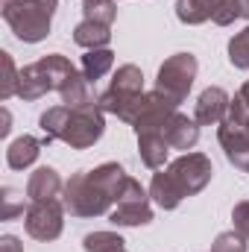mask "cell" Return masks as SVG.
I'll list each match as a JSON object with an SVG mask.
<instances>
[{
  "mask_svg": "<svg viewBox=\"0 0 249 252\" xmlns=\"http://www.w3.org/2000/svg\"><path fill=\"white\" fill-rule=\"evenodd\" d=\"M126 185V170L118 161H106L94 170H79L64 182V211L70 217H100L109 214Z\"/></svg>",
  "mask_w": 249,
  "mask_h": 252,
  "instance_id": "6da1fadb",
  "label": "cell"
},
{
  "mask_svg": "<svg viewBox=\"0 0 249 252\" xmlns=\"http://www.w3.org/2000/svg\"><path fill=\"white\" fill-rule=\"evenodd\" d=\"M211 176H214V164L205 153H185L173 164H167L164 170L153 173L150 196L158 208L173 211L182 205V199L205 188L211 182Z\"/></svg>",
  "mask_w": 249,
  "mask_h": 252,
  "instance_id": "7a4b0ae2",
  "label": "cell"
},
{
  "mask_svg": "<svg viewBox=\"0 0 249 252\" xmlns=\"http://www.w3.org/2000/svg\"><path fill=\"white\" fill-rule=\"evenodd\" d=\"M41 132H44V144H53V141H62L70 150H88L94 147L103 132H106V112L100 109V103H91V106H79V109H70V106H53L41 115Z\"/></svg>",
  "mask_w": 249,
  "mask_h": 252,
  "instance_id": "3957f363",
  "label": "cell"
},
{
  "mask_svg": "<svg viewBox=\"0 0 249 252\" xmlns=\"http://www.w3.org/2000/svg\"><path fill=\"white\" fill-rule=\"evenodd\" d=\"M144 73L138 64H121L112 76V85L100 94V109L106 115L121 118L124 124L135 126L141 109H144Z\"/></svg>",
  "mask_w": 249,
  "mask_h": 252,
  "instance_id": "277c9868",
  "label": "cell"
},
{
  "mask_svg": "<svg viewBox=\"0 0 249 252\" xmlns=\"http://www.w3.org/2000/svg\"><path fill=\"white\" fill-rule=\"evenodd\" d=\"M59 0H3V21L24 44H38L50 35Z\"/></svg>",
  "mask_w": 249,
  "mask_h": 252,
  "instance_id": "5b68a950",
  "label": "cell"
},
{
  "mask_svg": "<svg viewBox=\"0 0 249 252\" xmlns=\"http://www.w3.org/2000/svg\"><path fill=\"white\" fill-rule=\"evenodd\" d=\"M73 73H76V67H73L70 59L62 56V53L41 56L38 62L27 64V67L21 70L18 97H21V100H27V103L41 100V97H44V94H50V91H62Z\"/></svg>",
  "mask_w": 249,
  "mask_h": 252,
  "instance_id": "8992f818",
  "label": "cell"
},
{
  "mask_svg": "<svg viewBox=\"0 0 249 252\" xmlns=\"http://www.w3.org/2000/svg\"><path fill=\"white\" fill-rule=\"evenodd\" d=\"M217 141H220L229 164L249 170V106L238 94L229 103V112H226L223 124L217 126Z\"/></svg>",
  "mask_w": 249,
  "mask_h": 252,
  "instance_id": "52a82bcc",
  "label": "cell"
},
{
  "mask_svg": "<svg viewBox=\"0 0 249 252\" xmlns=\"http://www.w3.org/2000/svg\"><path fill=\"white\" fill-rule=\"evenodd\" d=\"M196 70H199V64H196V56L193 53H176V56L164 59V64L158 67L156 91L164 94L173 106L185 103L187 91H190V85L196 79Z\"/></svg>",
  "mask_w": 249,
  "mask_h": 252,
  "instance_id": "ba28073f",
  "label": "cell"
},
{
  "mask_svg": "<svg viewBox=\"0 0 249 252\" xmlns=\"http://www.w3.org/2000/svg\"><path fill=\"white\" fill-rule=\"evenodd\" d=\"M150 193L141 188L138 179L126 176V185L115 202V208L109 211V220L115 226H147L153 220V205H150Z\"/></svg>",
  "mask_w": 249,
  "mask_h": 252,
  "instance_id": "9c48e42d",
  "label": "cell"
},
{
  "mask_svg": "<svg viewBox=\"0 0 249 252\" xmlns=\"http://www.w3.org/2000/svg\"><path fill=\"white\" fill-rule=\"evenodd\" d=\"M24 226L27 235L35 241H56L64 229V202L62 199H50V202H30L24 211Z\"/></svg>",
  "mask_w": 249,
  "mask_h": 252,
  "instance_id": "30bf717a",
  "label": "cell"
},
{
  "mask_svg": "<svg viewBox=\"0 0 249 252\" xmlns=\"http://www.w3.org/2000/svg\"><path fill=\"white\" fill-rule=\"evenodd\" d=\"M229 103H232V97L220 85H211L199 94L196 109H193V121L199 126H220L226 112H229Z\"/></svg>",
  "mask_w": 249,
  "mask_h": 252,
  "instance_id": "8fae6325",
  "label": "cell"
},
{
  "mask_svg": "<svg viewBox=\"0 0 249 252\" xmlns=\"http://www.w3.org/2000/svg\"><path fill=\"white\" fill-rule=\"evenodd\" d=\"M161 135L167 138V144H170V150H190V147H196V141H199V124L196 121H190L187 115H182L179 109L161 124Z\"/></svg>",
  "mask_w": 249,
  "mask_h": 252,
  "instance_id": "7c38bea8",
  "label": "cell"
},
{
  "mask_svg": "<svg viewBox=\"0 0 249 252\" xmlns=\"http://www.w3.org/2000/svg\"><path fill=\"white\" fill-rule=\"evenodd\" d=\"M138 135V153H141V161L150 167V170H161L167 156H170V144L167 138L161 135V129H141L135 132Z\"/></svg>",
  "mask_w": 249,
  "mask_h": 252,
  "instance_id": "4fadbf2b",
  "label": "cell"
},
{
  "mask_svg": "<svg viewBox=\"0 0 249 252\" xmlns=\"http://www.w3.org/2000/svg\"><path fill=\"white\" fill-rule=\"evenodd\" d=\"M62 193H64V182L53 167H38V170L30 176V182H27V196H30V202L62 199Z\"/></svg>",
  "mask_w": 249,
  "mask_h": 252,
  "instance_id": "5bb4252c",
  "label": "cell"
},
{
  "mask_svg": "<svg viewBox=\"0 0 249 252\" xmlns=\"http://www.w3.org/2000/svg\"><path fill=\"white\" fill-rule=\"evenodd\" d=\"M73 41L85 50H103L112 41V24L106 21H94V18H82L73 30Z\"/></svg>",
  "mask_w": 249,
  "mask_h": 252,
  "instance_id": "9a60e30c",
  "label": "cell"
},
{
  "mask_svg": "<svg viewBox=\"0 0 249 252\" xmlns=\"http://www.w3.org/2000/svg\"><path fill=\"white\" fill-rule=\"evenodd\" d=\"M41 147H44V141H38V138H32V135H21V138H15V141L9 144V150H6V164H9L12 170H27V167L38 158Z\"/></svg>",
  "mask_w": 249,
  "mask_h": 252,
  "instance_id": "2e32d148",
  "label": "cell"
},
{
  "mask_svg": "<svg viewBox=\"0 0 249 252\" xmlns=\"http://www.w3.org/2000/svg\"><path fill=\"white\" fill-rule=\"evenodd\" d=\"M59 94H62V106H70V109H79V106H91V103H97V100H100V97L94 94L91 82L82 76V70H76V73L67 79V85H64Z\"/></svg>",
  "mask_w": 249,
  "mask_h": 252,
  "instance_id": "e0dca14e",
  "label": "cell"
},
{
  "mask_svg": "<svg viewBox=\"0 0 249 252\" xmlns=\"http://www.w3.org/2000/svg\"><path fill=\"white\" fill-rule=\"evenodd\" d=\"M112 67H115V53H112L109 47H103V50H88V53L82 56V76H85L88 82L103 79Z\"/></svg>",
  "mask_w": 249,
  "mask_h": 252,
  "instance_id": "ac0fdd59",
  "label": "cell"
},
{
  "mask_svg": "<svg viewBox=\"0 0 249 252\" xmlns=\"http://www.w3.org/2000/svg\"><path fill=\"white\" fill-rule=\"evenodd\" d=\"M241 18H249V0H211V21L229 27Z\"/></svg>",
  "mask_w": 249,
  "mask_h": 252,
  "instance_id": "d6986e66",
  "label": "cell"
},
{
  "mask_svg": "<svg viewBox=\"0 0 249 252\" xmlns=\"http://www.w3.org/2000/svg\"><path fill=\"white\" fill-rule=\"evenodd\" d=\"M176 18L187 27L211 21V0H176Z\"/></svg>",
  "mask_w": 249,
  "mask_h": 252,
  "instance_id": "ffe728a7",
  "label": "cell"
},
{
  "mask_svg": "<svg viewBox=\"0 0 249 252\" xmlns=\"http://www.w3.org/2000/svg\"><path fill=\"white\" fill-rule=\"evenodd\" d=\"M126 241L118 235V232H91L82 238V247L85 252H112V250H121Z\"/></svg>",
  "mask_w": 249,
  "mask_h": 252,
  "instance_id": "44dd1931",
  "label": "cell"
},
{
  "mask_svg": "<svg viewBox=\"0 0 249 252\" xmlns=\"http://www.w3.org/2000/svg\"><path fill=\"white\" fill-rule=\"evenodd\" d=\"M229 62L238 70H249V27H244L232 41H229Z\"/></svg>",
  "mask_w": 249,
  "mask_h": 252,
  "instance_id": "7402d4cb",
  "label": "cell"
},
{
  "mask_svg": "<svg viewBox=\"0 0 249 252\" xmlns=\"http://www.w3.org/2000/svg\"><path fill=\"white\" fill-rule=\"evenodd\" d=\"M82 18H94V21L115 24L118 6H115V0H82Z\"/></svg>",
  "mask_w": 249,
  "mask_h": 252,
  "instance_id": "603a6c76",
  "label": "cell"
},
{
  "mask_svg": "<svg viewBox=\"0 0 249 252\" xmlns=\"http://www.w3.org/2000/svg\"><path fill=\"white\" fill-rule=\"evenodd\" d=\"M0 62H3V85H0V100H9L12 94H18V85H21V70H15V62L9 53H0Z\"/></svg>",
  "mask_w": 249,
  "mask_h": 252,
  "instance_id": "cb8c5ba5",
  "label": "cell"
},
{
  "mask_svg": "<svg viewBox=\"0 0 249 252\" xmlns=\"http://www.w3.org/2000/svg\"><path fill=\"white\" fill-rule=\"evenodd\" d=\"M211 252H247V238L232 229V232H220L211 244Z\"/></svg>",
  "mask_w": 249,
  "mask_h": 252,
  "instance_id": "d4e9b609",
  "label": "cell"
},
{
  "mask_svg": "<svg viewBox=\"0 0 249 252\" xmlns=\"http://www.w3.org/2000/svg\"><path fill=\"white\" fill-rule=\"evenodd\" d=\"M232 220H235V229H238V232L249 241V199H244V202H238V205H235Z\"/></svg>",
  "mask_w": 249,
  "mask_h": 252,
  "instance_id": "484cf974",
  "label": "cell"
},
{
  "mask_svg": "<svg viewBox=\"0 0 249 252\" xmlns=\"http://www.w3.org/2000/svg\"><path fill=\"white\" fill-rule=\"evenodd\" d=\"M0 250L3 252H21V244H18V238L3 235V238H0Z\"/></svg>",
  "mask_w": 249,
  "mask_h": 252,
  "instance_id": "4316f807",
  "label": "cell"
},
{
  "mask_svg": "<svg viewBox=\"0 0 249 252\" xmlns=\"http://www.w3.org/2000/svg\"><path fill=\"white\" fill-rule=\"evenodd\" d=\"M238 97H241V100H244V103L249 106V79L244 82V85H241V91H238Z\"/></svg>",
  "mask_w": 249,
  "mask_h": 252,
  "instance_id": "83f0119b",
  "label": "cell"
},
{
  "mask_svg": "<svg viewBox=\"0 0 249 252\" xmlns=\"http://www.w3.org/2000/svg\"><path fill=\"white\" fill-rule=\"evenodd\" d=\"M112 252H126V247H121V250H112Z\"/></svg>",
  "mask_w": 249,
  "mask_h": 252,
  "instance_id": "f1b7e54d",
  "label": "cell"
},
{
  "mask_svg": "<svg viewBox=\"0 0 249 252\" xmlns=\"http://www.w3.org/2000/svg\"><path fill=\"white\" fill-rule=\"evenodd\" d=\"M247 173H249V170H247Z\"/></svg>",
  "mask_w": 249,
  "mask_h": 252,
  "instance_id": "f546056e",
  "label": "cell"
}]
</instances>
